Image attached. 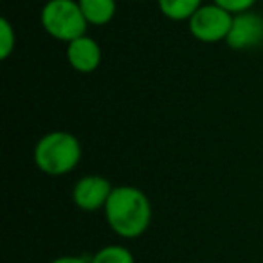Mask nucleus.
Segmentation results:
<instances>
[{
  "label": "nucleus",
  "instance_id": "f257e3e1",
  "mask_svg": "<svg viewBox=\"0 0 263 263\" xmlns=\"http://www.w3.org/2000/svg\"><path fill=\"white\" fill-rule=\"evenodd\" d=\"M110 229L121 238H139L152 222V204L136 186H116L105 205Z\"/></svg>",
  "mask_w": 263,
  "mask_h": 263
},
{
  "label": "nucleus",
  "instance_id": "f03ea898",
  "mask_svg": "<svg viewBox=\"0 0 263 263\" xmlns=\"http://www.w3.org/2000/svg\"><path fill=\"white\" fill-rule=\"evenodd\" d=\"M81 161V144L69 132H49L34 146V164L51 177L70 173Z\"/></svg>",
  "mask_w": 263,
  "mask_h": 263
},
{
  "label": "nucleus",
  "instance_id": "7ed1b4c3",
  "mask_svg": "<svg viewBox=\"0 0 263 263\" xmlns=\"http://www.w3.org/2000/svg\"><path fill=\"white\" fill-rule=\"evenodd\" d=\"M42 27L60 42H72L87 33V20L74 0H49L40 13Z\"/></svg>",
  "mask_w": 263,
  "mask_h": 263
},
{
  "label": "nucleus",
  "instance_id": "20e7f679",
  "mask_svg": "<svg viewBox=\"0 0 263 263\" xmlns=\"http://www.w3.org/2000/svg\"><path fill=\"white\" fill-rule=\"evenodd\" d=\"M233 16L229 11L216 4H205L187 20L190 33L202 44H216L226 42L231 31Z\"/></svg>",
  "mask_w": 263,
  "mask_h": 263
},
{
  "label": "nucleus",
  "instance_id": "39448f33",
  "mask_svg": "<svg viewBox=\"0 0 263 263\" xmlns=\"http://www.w3.org/2000/svg\"><path fill=\"white\" fill-rule=\"evenodd\" d=\"M226 44L234 51L256 49L263 45V16L251 11L234 15Z\"/></svg>",
  "mask_w": 263,
  "mask_h": 263
},
{
  "label": "nucleus",
  "instance_id": "423d86ee",
  "mask_svg": "<svg viewBox=\"0 0 263 263\" xmlns=\"http://www.w3.org/2000/svg\"><path fill=\"white\" fill-rule=\"evenodd\" d=\"M112 184L101 175H87L81 177L72 190V200L83 211H98L105 209L110 195H112Z\"/></svg>",
  "mask_w": 263,
  "mask_h": 263
},
{
  "label": "nucleus",
  "instance_id": "0eeeda50",
  "mask_svg": "<svg viewBox=\"0 0 263 263\" xmlns=\"http://www.w3.org/2000/svg\"><path fill=\"white\" fill-rule=\"evenodd\" d=\"M65 54L70 67L81 74L94 72L101 63V47L94 38L87 36V34L69 42Z\"/></svg>",
  "mask_w": 263,
  "mask_h": 263
},
{
  "label": "nucleus",
  "instance_id": "6e6552de",
  "mask_svg": "<svg viewBox=\"0 0 263 263\" xmlns=\"http://www.w3.org/2000/svg\"><path fill=\"white\" fill-rule=\"evenodd\" d=\"M88 26H106L116 16V0H78Z\"/></svg>",
  "mask_w": 263,
  "mask_h": 263
},
{
  "label": "nucleus",
  "instance_id": "1a4fd4ad",
  "mask_svg": "<svg viewBox=\"0 0 263 263\" xmlns=\"http://www.w3.org/2000/svg\"><path fill=\"white\" fill-rule=\"evenodd\" d=\"M159 9L173 22L190 20L202 8V0H157Z\"/></svg>",
  "mask_w": 263,
  "mask_h": 263
},
{
  "label": "nucleus",
  "instance_id": "9d476101",
  "mask_svg": "<svg viewBox=\"0 0 263 263\" xmlns=\"http://www.w3.org/2000/svg\"><path fill=\"white\" fill-rule=\"evenodd\" d=\"M90 263H136V259L123 245H106L92 256Z\"/></svg>",
  "mask_w": 263,
  "mask_h": 263
},
{
  "label": "nucleus",
  "instance_id": "9b49d317",
  "mask_svg": "<svg viewBox=\"0 0 263 263\" xmlns=\"http://www.w3.org/2000/svg\"><path fill=\"white\" fill-rule=\"evenodd\" d=\"M15 29H13V26L9 24L8 18H2L0 20V58H9L11 52L15 51Z\"/></svg>",
  "mask_w": 263,
  "mask_h": 263
},
{
  "label": "nucleus",
  "instance_id": "f8f14e48",
  "mask_svg": "<svg viewBox=\"0 0 263 263\" xmlns=\"http://www.w3.org/2000/svg\"><path fill=\"white\" fill-rule=\"evenodd\" d=\"M213 4L220 6L222 9L229 11L231 15H240V13L251 11L256 4V0H213Z\"/></svg>",
  "mask_w": 263,
  "mask_h": 263
},
{
  "label": "nucleus",
  "instance_id": "ddd939ff",
  "mask_svg": "<svg viewBox=\"0 0 263 263\" xmlns=\"http://www.w3.org/2000/svg\"><path fill=\"white\" fill-rule=\"evenodd\" d=\"M51 263H90V261H87V259L81 258V256H62V258L52 259Z\"/></svg>",
  "mask_w": 263,
  "mask_h": 263
}]
</instances>
